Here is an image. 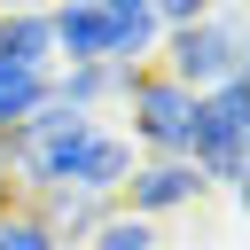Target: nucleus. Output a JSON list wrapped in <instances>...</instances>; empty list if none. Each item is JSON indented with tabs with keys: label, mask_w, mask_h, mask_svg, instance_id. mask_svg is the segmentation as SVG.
Segmentation results:
<instances>
[{
	"label": "nucleus",
	"mask_w": 250,
	"mask_h": 250,
	"mask_svg": "<svg viewBox=\"0 0 250 250\" xmlns=\"http://www.w3.org/2000/svg\"><path fill=\"white\" fill-rule=\"evenodd\" d=\"M125 141H133V156H188V133H195V94L188 86H172L156 62L125 86Z\"/></svg>",
	"instance_id": "7ed1b4c3"
},
{
	"label": "nucleus",
	"mask_w": 250,
	"mask_h": 250,
	"mask_svg": "<svg viewBox=\"0 0 250 250\" xmlns=\"http://www.w3.org/2000/svg\"><path fill=\"white\" fill-rule=\"evenodd\" d=\"M164 234L148 227V219H133V211H109L94 234H86V250H156Z\"/></svg>",
	"instance_id": "6e6552de"
},
{
	"label": "nucleus",
	"mask_w": 250,
	"mask_h": 250,
	"mask_svg": "<svg viewBox=\"0 0 250 250\" xmlns=\"http://www.w3.org/2000/svg\"><path fill=\"white\" fill-rule=\"evenodd\" d=\"M0 62L55 78V31H47V16H0Z\"/></svg>",
	"instance_id": "423d86ee"
},
{
	"label": "nucleus",
	"mask_w": 250,
	"mask_h": 250,
	"mask_svg": "<svg viewBox=\"0 0 250 250\" xmlns=\"http://www.w3.org/2000/svg\"><path fill=\"white\" fill-rule=\"evenodd\" d=\"M203 195H211V188H203V172H195L188 156H133V172H125V188H117V211L164 227L172 211H195Z\"/></svg>",
	"instance_id": "20e7f679"
},
{
	"label": "nucleus",
	"mask_w": 250,
	"mask_h": 250,
	"mask_svg": "<svg viewBox=\"0 0 250 250\" xmlns=\"http://www.w3.org/2000/svg\"><path fill=\"white\" fill-rule=\"evenodd\" d=\"M55 0H0V16H47Z\"/></svg>",
	"instance_id": "9d476101"
},
{
	"label": "nucleus",
	"mask_w": 250,
	"mask_h": 250,
	"mask_svg": "<svg viewBox=\"0 0 250 250\" xmlns=\"http://www.w3.org/2000/svg\"><path fill=\"white\" fill-rule=\"evenodd\" d=\"M47 31H55V70L109 62V8L102 0H55L47 8Z\"/></svg>",
	"instance_id": "39448f33"
},
{
	"label": "nucleus",
	"mask_w": 250,
	"mask_h": 250,
	"mask_svg": "<svg viewBox=\"0 0 250 250\" xmlns=\"http://www.w3.org/2000/svg\"><path fill=\"white\" fill-rule=\"evenodd\" d=\"M47 109V70H16V62H0V133H16L23 117H39Z\"/></svg>",
	"instance_id": "0eeeda50"
},
{
	"label": "nucleus",
	"mask_w": 250,
	"mask_h": 250,
	"mask_svg": "<svg viewBox=\"0 0 250 250\" xmlns=\"http://www.w3.org/2000/svg\"><path fill=\"white\" fill-rule=\"evenodd\" d=\"M156 70H164L172 86H188V94H211V86L242 78V70H250V47H242V8L227 0V8L195 16V23H172V31L156 39Z\"/></svg>",
	"instance_id": "f257e3e1"
},
{
	"label": "nucleus",
	"mask_w": 250,
	"mask_h": 250,
	"mask_svg": "<svg viewBox=\"0 0 250 250\" xmlns=\"http://www.w3.org/2000/svg\"><path fill=\"white\" fill-rule=\"evenodd\" d=\"M0 250H62V242H55V234L16 203V211H0Z\"/></svg>",
	"instance_id": "1a4fd4ad"
},
{
	"label": "nucleus",
	"mask_w": 250,
	"mask_h": 250,
	"mask_svg": "<svg viewBox=\"0 0 250 250\" xmlns=\"http://www.w3.org/2000/svg\"><path fill=\"white\" fill-rule=\"evenodd\" d=\"M188 164L203 172V188L234 195L242 164H250V78H227L211 94H195V133H188Z\"/></svg>",
	"instance_id": "f03ea898"
}]
</instances>
